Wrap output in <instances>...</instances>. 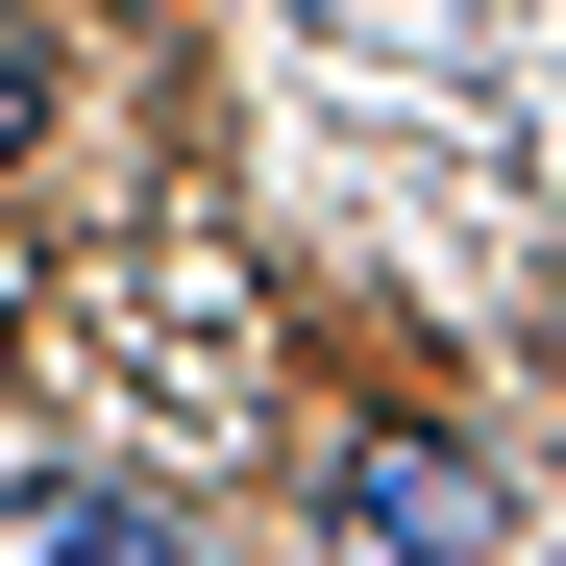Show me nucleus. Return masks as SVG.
Listing matches in <instances>:
<instances>
[{"label":"nucleus","mask_w":566,"mask_h":566,"mask_svg":"<svg viewBox=\"0 0 566 566\" xmlns=\"http://www.w3.org/2000/svg\"><path fill=\"white\" fill-rule=\"evenodd\" d=\"M321 517H345V542H395V566L517 542V517H493V468H468V443H395V419H369V443H321Z\"/></svg>","instance_id":"f257e3e1"},{"label":"nucleus","mask_w":566,"mask_h":566,"mask_svg":"<svg viewBox=\"0 0 566 566\" xmlns=\"http://www.w3.org/2000/svg\"><path fill=\"white\" fill-rule=\"evenodd\" d=\"M172 517L124 493V468H25V493H0V566H148Z\"/></svg>","instance_id":"f03ea898"},{"label":"nucleus","mask_w":566,"mask_h":566,"mask_svg":"<svg viewBox=\"0 0 566 566\" xmlns=\"http://www.w3.org/2000/svg\"><path fill=\"white\" fill-rule=\"evenodd\" d=\"M25 124H50V50H25V25H0V172H25Z\"/></svg>","instance_id":"7ed1b4c3"}]
</instances>
